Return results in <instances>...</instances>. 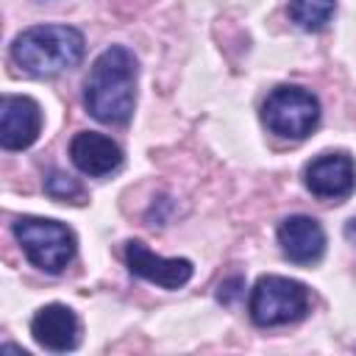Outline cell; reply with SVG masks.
<instances>
[{
    "label": "cell",
    "instance_id": "obj_1",
    "mask_svg": "<svg viewBox=\"0 0 356 356\" xmlns=\"http://www.w3.org/2000/svg\"><path fill=\"white\" fill-rule=\"evenodd\" d=\"M136 103V58L128 47H106L86 78L83 106L86 111L108 125H122L134 114Z\"/></svg>",
    "mask_w": 356,
    "mask_h": 356
},
{
    "label": "cell",
    "instance_id": "obj_2",
    "mask_svg": "<svg viewBox=\"0 0 356 356\" xmlns=\"http://www.w3.org/2000/svg\"><path fill=\"white\" fill-rule=\"evenodd\" d=\"M14 64L33 78H53L83 58V33L70 25H33L11 44Z\"/></svg>",
    "mask_w": 356,
    "mask_h": 356
},
{
    "label": "cell",
    "instance_id": "obj_3",
    "mask_svg": "<svg viewBox=\"0 0 356 356\" xmlns=\"http://www.w3.org/2000/svg\"><path fill=\"white\" fill-rule=\"evenodd\" d=\"M14 236L28 261L44 273H61L75 256V234L58 220L19 217L14 222Z\"/></svg>",
    "mask_w": 356,
    "mask_h": 356
},
{
    "label": "cell",
    "instance_id": "obj_4",
    "mask_svg": "<svg viewBox=\"0 0 356 356\" xmlns=\"http://www.w3.org/2000/svg\"><path fill=\"white\" fill-rule=\"evenodd\" d=\"M250 317L261 328L286 325L309 312L306 284L284 275H261L250 289Z\"/></svg>",
    "mask_w": 356,
    "mask_h": 356
},
{
    "label": "cell",
    "instance_id": "obj_5",
    "mask_svg": "<svg viewBox=\"0 0 356 356\" xmlns=\"http://www.w3.org/2000/svg\"><path fill=\"white\" fill-rule=\"evenodd\" d=\"M261 120L275 136L306 139L320 120V103L300 86H275L261 106Z\"/></svg>",
    "mask_w": 356,
    "mask_h": 356
},
{
    "label": "cell",
    "instance_id": "obj_6",
    "mask_svg": "<svg viewBox=\"0 0 356 356\" xmlns=\"http://www.w3.org/2000/svg\"><path fill=\"white\" fill-rule=\"evenodd\" d=\"M42 108L33 97L3 95L0 100V145L6 150H25L39 139Z\"/></svg>",
    "mask_w": 356,
    "mask_h": 356
},
{
    "label": "cell",
    "instance_id": "obj_7",
    "mask_svg": "<svg viewBox=\"0 0 356 356\" xmlns=\"http://www.w3.org/2000/svg\"><path fill=\"white\" fill-rule=\"evenodd\" d=\"M125 261H128V270L136 278H145V281H150L156 286H164V289L184 286L192 278V270H195L189 259H164V256H156L139 239H131L125 245Z\"/></svg>",
    "mask_w": 356,
    "mask_h": 356
},
{
    "label": "cell",
    "instance_id": "obj_8",
    "mask_svg": "<svg viewBox=\"0 0 356 356\" xmlns=\"http://www.w3.org/2000/svg\"><path fill=\"white\" fill-rule=\"evenodd\" d=\"M356 186V167L345 153H323L306 164V189L323 200H345Z\"/></svg>",
    "mask_w": 356,
    "mask_h": 356
},
{
    "label": "cell",
    "instance_id": "obj_9",
    "mask_svg": "<svg viewBox=\"0 0 356 356\" xmlns=\"http://www.w3.org/2000/svg\"><path fill=\"white\" fill-rule=\"evenodd\" d=\"M31 334L36 339V345H42L44 350L53 353H67L78 348L81 339V323L75 317V312L64 303H47L42 306L33 320H31Z\"/></svg>",
    "mask_w": 356,
    "mask_h": 356
},
{
    "label": "cell",
    "instance_id": "obj_10",
    "mask_svg": "<svg viewBox=\"0 0 356 356\" xmlns=\"http://www.w3.org/2000/svg\"><path fill=\"white\" fill-rule=\"evenodd\" d=\"M278 245L295 264H314L325 250V231L314 217L292 214L278 225Z\"/></svg>",
    "mask_w": 356,
    "mask_h": 356
},
{
    "label": "cell",
    "instance_id": "obj_11",
    "mask_svg": "<svg viewBox=\"0 0 356 356\" xmlns=\"http://www.w3.org/2000/svg\"><path fill=\"white\" fill-rule=\"evenodd\" d=\"M70 159H72V164L83 175L103 178V175L120 170V164H122V147L111 136H103L97 131H81L70 142Z\"/></svg>",
    "mask_w": 356,
    "mask_h": 356
},
{
    "label": "cell",
    "instance_id": "obj_12",
    "mask_svg": "<svg viewBox=\"0 0 356 356\" xmlns=\"http://www.w3.org/2000/svg\"><path fill=\"white\" fill-rule=\"evenodd\" d=\"M337 11V0H289V17L303 31H323Z\"/></svg>",
    "mask_w": 356,
    "mask_h": 356
},
{
    "label": "cell",
    "instance_id": "obj_13",
    "mask_svg": "<svg viewBox=\"0 0 356 356\" xmlns=\"http://www.w3.org/2000/svg\"><path fill=\"white\" fill-rule=\"evenodd\" d=\"M44 192L50 195V197H56V200H81L83 197V186L72 178V175H67V172H61V170H53L47 178H44Z\"/></svg>",
    "mask_w": 356,
    "mask_h": 356
},
{
    "label": "cell",
    "instance_id": "obj_14",
    "mask_svg": "<svg viewBox=\"0 0 356 356\" xmlns=\"http://www.w3.org/2000/svg\"><path fill=\"white\" fill-rule=\"evenodd\" d=\"M236 286H242V278H231V281L220 284V300H222V303H234V300H236V295H239V289H236Z\"/></svg>",
    "mask_w": 356,
    "mask_h": 356
},
{
    "label": "cell",
    "instance_id": "obj_15",
    "mask_svg": "<svg viewBox=\"0 0 356 356\" xmlns=\"http://www.w3.org/2000/svg\"><path fill=\"white\" fill-rule=\"evenodd\" d=\"M345 236H348V239H350V242L356 245V217L345 222Z\"/></svg>",
    "mask_w": 356,
    "mask_h": 356
}]
</instances>
